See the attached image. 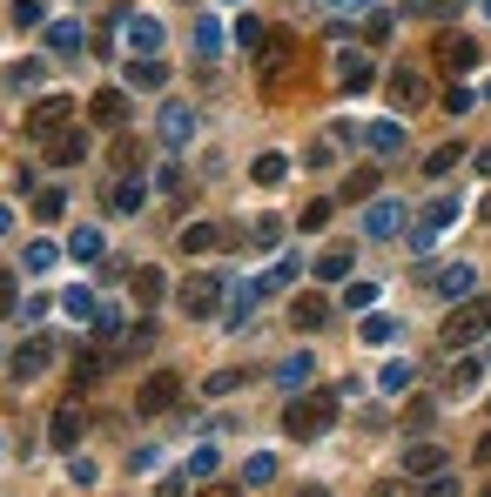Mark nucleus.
I'll list each match as a JSON object with an SVG mask.
<instances>
[{"instance_id":"obj_15","label":"nucleus","mask_w":491,"mask_h":497,"mask_svg":"<svg viewBox=\"0 0 491 497\" xmlns=\"http://www.w3.org/2000/svg\"><path fill=\"white\" fill-rule=\"evenodd\" d=\"M175 249H182V256H209V249H222V228H215V222H182Z\"/></svg>"},{"instance_id":"obj_17","label":"nucleus","mask_w":491,"mask_h":497,"mask_svg":"<svg viewBox=\"0 0 491 497\" xmlns=\"http://www.w3.org/2000/svg\"><path fill=\"white\" fill-rule=\"evenodd\" d=\"M47 162H54V168H75V162H88V135H81V128L54 135V141H47Z\"/></svg>"},{"instance_id":"obj_56","label":"nucleus","mask_w":491,"mask_h":497,"mask_svg":"<svg viewBox=\"0 0 491 497\" xmlns=\"http://www.w3.org/2000/svg\"><path fill=\"white\" fill-rule=\"evenodd\" d=\"M478 168H485V175H491V148H478Z\"/></svg>"},{"instance_id":"obj_10","label":"nucleus","mask_w":491,"mask_h":497,"mask_svg":"<svg viewBox=\"0 0 491 497\" xmlns=\"http://www.w3.org/2000/svg\"><path fill=\"white\" fill-rule=\"evenodd\" d=\"M122 34H128V47H135V54H162V41H169L155 14H122Z\"/></svg>"},{"instance_id":"obj_52","label":"nucleus","mask_w":491,"mask_h":497,"mask_svg":"<svg viewBox=\"0 0 491 497\" xmlns=\"http://www.w3.org/2000/svg\"><path fill=\"white\" fill-rule=\"evenodd\" d=\"M424 497H458V477H438V484H424Z\"/></svg>"},{"instance_id":"obj_1","label":"nucleus","mask_w":491,"mask_h":497,"mask_svg":"<svg viewBox=\"0 0 491 497\" xmlns=\"http://www.w3.org/2000/svg\"><path fill=\"white\" fill-rule=\"evenodd\" d=\"M337 404H343V390H323V397H290V410H283V430H290L296 444L323 437V430H330V417H337Z\"/></svg>"},{"instance_id":"obj_49","label":"nucleus","mask_w":491,"mask_h":497,"mask_svg":"<svg viewBox=\"0 0 491 497\" xmlns=\"http://www.w3.org/2000/svg\"><path fill=\"white\" fill-rule=\"evenodd\" d=\"M370 188H377V175H350V181H343V196H350V202H370Z\"/></svg>"},{"instance_id":"obj_47","label":"nucleus","mask_w":491,"mask_h":497,"mask_svg":"<svg viewBox=\"0 0 491 497\" xmlns=\"http://www.w3.org/2000/svg\"><path fill=\"white\" fill-rule=\"evenodd\" d=\"M370 302H377V289H370V283H350V289H343V309H370Z\"/></svg>"},{"instance_id":"obj_7","label":"nucleus","mask_w":491,"mask_h":497,"mask_svg":"<svg viewBox=\"0 0 491 497\" xmlns=\"http://www.w3.org/2000/svg\"><path fill=\"white\" fill-rule=\"evenodd\" d=\"M47 363H54V336H28L7 357V370H14V383H34V377H47Z\"/></svg>"},{"instance_id":"obj_28","label":"nucleus","mask_w":491,"mask_h":497,"mask_svg":"<svg viewBox=\"0 0 491 497\" xmlns=\"http://www.w3.org/2000/svg\"><path fill=\"white\" fill-rule=\"evenodd\" d=\"M417 383V370H411V357H398V363H384V377H377V390H390V397H404Z\"/></svg>"},{"instance_id":"obj_37","label":"nucleus","mask_w":491,"mask_h":497,"mask_svg":"<svg viewBox=\"0 0 491 497\" xmlns=\"http://www.w3.org/2000/svg\"><path fill=\"white\" fill-rule=\"evenodd\" d=\"M478 101H485V94H478V88H464V81H458V88H451V94H445L438 108H445V115H471Z\"/></svg>"},{"instance_id":"obj_57","label":"nucleus","mask_w":491,"mask_h":497,"mask_svg":"<svg viewBox=\"0 0 491 497\" xmlns=\"http://www.w3.org/2000/svg\"><path fill=\"white\" fill-rule=\"evenodd\" d=\"M7 228H14V215H7V209H0V236H7Z\"/></svg>"},{"instance_id":"obj_33","label":"nucleus","mask_w":491,"mask_h":497,"mask_svg":"<svg viewBox=\"0 0 491 497\" xmlns=\"http://www.w3.org/2000/svg\"><path fill=\"white\" fill-rule=\"evenodd\" d=\"M337 75H343V88L357 94V88H370V60H364V54H343V60H337Z\"/></svg>"},{"instance_id":"obj_36","label":"nucleus","mask_w":491,"mask_h":497,"mask_svg":"<svg viewBox=\"0 0 491 497\" xmlns=\"http://www.w3.org/2000/svg\"><path fill=\"white\" fill-rule=\"evenodd\" d=\"M290 283H296V256H283V262H277L270 276H262L256 289H262V296H277V289H290Z\"/></svg>"},{"instance_id":"obj_51","label":"nucleus","mask_w":491,"mask_h":497,"mask_svg":"<svg viewBox=\"0 0 491 497\" xmlns=\"http://www.w3.org/2000/svg\"><path fill=\"white\" fill-rule=\"evenodd\" d=\"M370 497H404V470H398V477H377V484H370Z\"/></svg>"},{"instance_id":"obj_44","label":"nucleus","mask_w":491,"mask_h":497,"mask_svg":"<svg viewBox=\"0 0 491 497\" xmlns=\"http://www.w3.org/2000/svg\"><path fill=\"white\" fill-rule=\"evenodd\" d=\"M182 477H215V451H209V444H202V451H189Z\"/></svg>"},{"instance_id":"obj_58","label":"nucleus","mask_w":491,"mask_h":497,"mask_svg":"<svg viewBox=\"0 0 491 497\" xmlns=\"http://www.w3.org/2000/svg\"><path fill=\"white\" fill-rule=\"evenodd\" d=\"M485 101H491V81H485Z\"/></svg>"},{"instance_id":"obj_12","label":"nucleus","mask_w":491,"mask_h":497,"mask_svg":"<svg viewBox=\"0 0 491 497\" xmlns=\"http://www.w3.org/2000/svg\"><path fill=\"white\" fill-rule=\"evenodd\" d=\"M141 202H149V181H141V168H128V175L108 188V209L115 215H141Z\"/></svg>"},{"instance_id":"obj_31","label":"nucleus","mask_w":491,"mask_h":497,"mask_svg":"<svg viewBox=\"0 0 491 497\" xmlns=\"http://www.w3.org/2000/svg\"><path fill=\"white\" fill-rule=\"evenodd\" d=\"M350 276V249H330V256H317V283H343Z\"/></svg>"},{"instance_id":"obj_23","label":"nucleus","mask_w":491,"mask_h":497,"mask_svg":"<svg viewBox=\"0 0 491 497\" xmlns=\"http://www.w3.org/2000/svg\"><path fill=\"white\" fill-rule=\"evenodd\" d=\"M68 256H75V262H101V256H108V242H101V228H88V222H81L75 236H68Z\"/></svg>"},{"instance_id":"obj_19","label":"nucleus","mask_w":491,"mask_h":497,"mask_svg":"<svg viewBox=\"0 0 491 497\" xmlns=\"http://www.w3.org/2000/svg\"><path fill=\"white\" fill-rule=\"evenodd\" d=\"M88 108H94V121H101V128H122V121H128V94H122V88L88 94Z\"/></svg>"},{"instance_id":"obj_59","label":"nucleus","mask_w":491,"mask_h":497,"mask_svg":"<svg viewBox=\"0 0 491 497\" xmlns=\"http://www.w3.org/2000/svg\"><path fill=\"white\" fill-rule=\"evenodd\" d=\"M229 7H243V0H229Z\"/></svg>"},{"instance_id":"obj_41","label":"nucleus","mask_w":491,"mask_h":497,"mask_svg":"<svg viewBox=\"0 0 491 497\" xmlns=\"http://www.w3.org/2000/svg\"><path fill=\"white\" fill-rule=\"evenodd\" d=\"M61 209H68V196H61V188H41V196H34V215H41V222H54Z\"/></svg>"},{"instance_id":"obj_34","label":"nucleus","mask_w":491,"mask_h":497,"mask_svg":"<svg viewBox=\"0 0 491 497\" xmlns=\"http://www.w3.org/2000/svg\"><path fill=\"white\" fill-rule=\"evenodd\" d=\"M445 390H451V397H471V390H478V363H471V357H458V370L445 377Z\"/></svg>"},{"instance_id":"obj_38","label":"nucleus","mask_w":491,"mask_h":497,"mask_svg":"<svg viewBox=\"0 0 491 497\" xmlns=\"http://www.w3.org/2000/svg\"><path fill=\"white\" fill-rule=\"evenodd\" d=\"M270 477H277V457H270V451H256V457L243 464V484H270Z\"/></svg>"},{"instance_id":"obj_8","label":"nucleus","mask_w":491,"mask_h":497,"mask_svg":"<svg viewBox=\"0 0 491 497\" xmlns=\"http://www.w3.org/2000/svg\"><path fill=\"white\" fill-rule=\"evenodd\" d=\"M81 430H88V410H81V404H61V410H54V423H47V444H54V451H75Z\"/></svg>"},{"instance_id":"obj_22","label":"nucleus","mask_w":491,"mask_h":497,"mask_svg":"<svg viewBox=\"0 0 491 497\" xmlns=\"http://www.w3.org/2000/svg\"><path fill=\"white\" fill-rule=\"evenodd\" d=\"M162 81H169V68H162V60H155V54H141V60H128V88H141V94H155V88H162Z\"/></svg>"},{"instance_id":"obj_60","label":"nucleus","mask_w":491,"mask_h":497,"mask_svg":"<svg viewBox=\"0 0 491 497\" xmlns=\"http://www.w3.org/2000/svg\"><path fill=\"white\" fill-rule=\"evenodd\" d=\"M485 14H491V0H485Z\"/></svg>"},{"instance_id":"obj_3","label":"nucleus","mask_w":491,"mask_h":497,"mask_svg":"<svg viewBox=\"0 0 491 497\" xmlns=\"http://www.w3.org/2000/svg\"><path fill=\"white\" fill-rule=\"evenodd\" d=\"M175 404H182V377H175V370H149L141 390H135V417H162V410H175Z\"/></svg>"},{"instance_id":"obj_62","label":"nucleus","mask_w":491,"mask_h":497,"mask_svg":"<svg viewBox=\"0 0 491 497\" xmlns=\"http://www.w3.org/2000/svg\"><path fill=\"white\" fill-rule=\"evenodd\" d=\"M485 497H491V484H485Z\"/></svg>"},{"instance_id":"obj_42","label":"nucleus","mask_w":491,"mask_h":497,"mask_svg":"<svg viewBox=\"0 0 491 497\" xmlns=\"http://www.w3.org/2000/svg\"><path fill=\"white\" fill-rule=\"evenodd\" d=\"M330 215H337V202H310V209L296 215V228H330Z\"/></svg>"},{"instance_id":"obj_13","label":"nucleus","mask_w":491,"mask_h":497,"mask_svg":"<svg viewBox=\"0 0 491 497\" xmlns=\"http://www.w3.org/2000/svg\"><path fill=\"white\" fill-rule=\"evenodd\" d=\"M189 135H196V108L162 101V141H169V148H189Z\"/></svg>"},{"instance_id":"obj_29","label":"nucleus","mask_w":491,"mask_h":497,"mask_svg":"<svg viewBox=\"0 0 491 497\" xmlns=\"http://www.w3.org/2000/svg\"><path fill=\"white\" fill-rule=\"evenodd\" d=\"M61 309H68L75 323H94V317H101V302H94V289H68V296H61Z\"/></svg>"},{"instance_id":"obj_54","label":"nucleus","mask_w":491,"mask_h":497,"mask_svg":"<svg viewBox=\"0 0 491 497\" xmlns=\"http://www.w3.org/2000/svg\"><path fill=\"white\" fill-rule=\"evenodd\" d=\"M196 497H243V484H209V491H196Z\"/></svg>"},{"instance_id":"obj_4","label":"nucleus","mask_w":491,"mask_h":497,"mask_svg":"<svg viewBox=\"0 0 491 497\" xmlns=\"http://www.w3.org/2000/svg\"><path fill=\"white\" fill-rule=\"evenodd\" d=\"M491 330V296H471L458 309V317L445 323V349H464V343H478V336Z\"/></svg>"},{"instance_id":"obj_30","label":"nucleus","mask_w":491,"mask_h":497,"mask_svg":"<svg viewBox=\"0 0 491 497\" xmlns=\"http://www.w3.org/2000/svg\"><path fill=\"white\" fill-rule=\"evenodd\" d=\"M458 155H464L458 141H445V148H431V155H424V175H431V181H445L451 168H458Z\"/></svg>"},{"instance_id":"obj_14","label":"nucleus","mask_w":491,"mask_h":497,"mask_svg":"<svg viewBox=\"0 0 491 497\" xmlns=\"http://www.w3.org/2000/svg\"><path fill=\"white\" fill-rule=\"evenodd\" d=\"M438 68H445V75H471V68H478V47L464 41V34H445V41H438Z\"/></svg>"},{"instance_id":"obj_40","label":"nucleus","mask_w":491,"mask_h":497,"mask_svg":"<svg viewBox=\"0 0 491 497\" xmlns=\"http://www.w3.org/2000/svg\"><path fill=\"white\" fill-rule=\"evenodd\" d=\"M7 88H41V60H14L7 68Z\"/></svg>"},{"instance_id":"obj_24","label":"nucleus","mask_w":491,"mask_h":497,"mask_svg":"<svg viewBox=\"0 0 491 497\" xmlns=\"http://www.w3.org/2000/svg\"><path fill=\"white\" fill-rule=\"evenodd\" d=\"M431 470H445V451L438 444H411L404 451V477H431Z\"/></svg>"},{"instance_id":"obj_53","label":"nucleus","mask_w":491,"mask_h":497,"mask_svg":"<svg viewBox=\"0 0 491 497\" xmlns=\"http://www.w3.org/2000/svg\"><path fill=\"white\" fill-rule=\"evenodd\" d=\"M330 14H370V0H330Z\"/></svg>"},{"instance_id":"obj_27","label":"nucleus","mask_w":491,"mask_h":497,"mask_svg":"<svg viewBox=\"0 0 491 497\" xmlns=\"http://www.w3.org/2000/svg\"><path fill=\"white\" fill-rule=\"evenodd\" d=\"M249 175H256L262 188H283V181H290V162H283V155L270 148V155H256V168H249Z\"/></svg>"},{"instance_id":"obj_39","label":"nucleus","mask_w":491,"mask_h":497,"mask_svg":"<svg viewBox=\"0 0 491 497\" xmlns=\"http://www.w3.org/2000/svg\"><path fill=\"white\" fill-rule=\"evenodd\" d=\"M236 47H243V54H262V20H236Z\"/></svg>"},{"instance_id":"obj_26","label":"nucleus","mask_w":491,"mask_h":497,"mask_svg":"<svg viewBox=\"0 0 491 497\" xmlns=\"http://www.w3.org/2000/svg\"><path fill=\"white\" fill-rule=\"evenodd\" d=\"M364 141H370L377 155H398V148H404V121H370Z\"/></svg>"},{"instance_id":"obj_35","label":"nucleus","mask_w":491,"mask_h":497,"mask_svg":"<svg viewBox=\"0 0 491 497\" xmlns=\"http://www.w3.org/2000/svg\"><path fill=\"white\" fill-rule=\"evenodd\" d=\"M54 262H61V249H54V242H28V276H47Z\"/></svg>"},{"instance_id":"obj_2","label":"nucleus","mask_w":491,"mask_h":497,"mask_svg":"<svg viewBox=\"0 0 491 497\" xmlns=\"http://www.w3.org/2000/svg\"><path fill=\"white\" fill-rule=\"evenodd\" d=\"M68 128H75V101H68V94H41V101L28 108V141H54V135H68Z\"/></svg>"},{"instance_id":"obj_48","label":"nucleus","mask_w":491,"mask_h":497,"mask_svg":"<svg viewBox=\"0 0 491 497\" xmlns=\"http://www.w3.org/2000/svg\"><path fill=\"white\" fill-rule=\"evenodd\" d=\"M0 317H14V269L0 262Z\"/></svg>"},{"instance_id":"obj_16","label":"nucleus","mask_w":491,"mask_h":497,"mask_svg":"<svg viewBox=\"0 0 491 497\" xmlns=\"http://www.w3.org/2000/svg\"><path fill=\"white\" fill-rule=\"evenodd\" d=\"M47 47H54V54H81V47H88V28H81L75 14H68V20H47Z\"/></svg>"},{"instance_id":"obj_43","label":"nucleus","mask_w":491,"mask_h":497,"mask_svg":"<svg viewBox=\"0 0 491 497\" xmlns=\"http://www.w3.org/2000/svg\"><path fill=\"white\" fill-rule=\"evenodd\" d=\"M196 54H222V28L215 20H196Z\"/></svg>"},{"instance_id":"obj_9","label":"nucleus","mask_w":491,"mask_h":497,"mask_svg":"<svg viewBox=\"0 0 491 497\" xmlns=\"http://www.w3.org/2000/svg\"><path fill=\"white\" fill-rule=\"evenodd\" d=\"M390 108H398V115L424 108V68H390Z\"/></svg>"},{"instance_id":"obj_21","label":"nucleus","mask_w":491,"mask_h":497,"mask_svg":"<svg viewBox=\"0 0 491 497\" xmlns=\"http://www.w3.org/2000/svg\"><path fill=\"white\" fill-rule=\"evenodd\" d=\"M424 276H431V283H438V289H445V296H471V289H478L471 262H451V269H424Z\"/></svg>"},{"instance_id":"obj_5","label":"nucleus","mask_w":491,"mask_h":497,"mask_svg":"<svg viewBox=\"0 0 491 497\" xmlns=\"http://www.w3.org/2000/svg\"><path fill=\"white\" fill-rule=\"evenodd\" d=\"M256 60H262V94H283V81H290V68H296V41L290 34H270Z\"/></svg>"},{"instance_id":"obj_50","label":"nucleus","mask_w":491,"mask_h":497,"mask_svg":"<svg viewBox=\"0 0 491 497\" xmlns=\"http://www.w3.org/2000/svg\"><path fill=\"white\" fill-rule=\"evenodd\" d=\"M68 484H81V491L94 484V464H88V457H68Z\"/></svg>"},{"instance_id":"obj_46","label":"nucleus","mask_w":491,"mask_h":497,"mask_svg":"<svg viewBox=\"0 0 491 497\" xmlns=\"http://www.w3.org/2000/svg\"><path fill=\"white\" fill-rule=\"evenodd\" d=\"M14 20H20V28H41L47 7H41V0H14Z\"/></svg>"},{"instance_id":"obj_45","label":"nucleus","mask_w":491,"mask_h":497,"mask_svg":"<svg viewBox=\"0 0 491 497\" xmlns=\"http://www.w3.org/2000/svg\"><path fill=\"white\" fill-rule=\"evenodd\" d=\"M277 242H283V215H262L256 222V249H277Z\"/></svg>"},{"instance_id":"obj_32","label":"nucleus","mask_w":491,"mask_h":497,"mask_svg":"<svg viewBox=\"0 0 491 497\" xmlns=\"http://www.w3.org/2000/svg\"><path fill=\"white\" fill-rule=\"evenodd\" d=\"M364 343H398V317H384V309H377V317H364Z\"/></svg>"},{"instance_id":"obj_6","label":"nucleus","mask_w":491,"mask_h":497,"mask_svg":"<svg viewBox=\"0 0 491 497\" xmlns=\"http://www.w3.org/2000/svg\"><path fill=\"white\" fill-rule=\"evenodd\" d=\"M215 302H222V276H189L175 289V309L182 317H215Z\"/></svg>"},{"instance_id":"obj_61","label":"nucleus","mask_w":491,"mask_h":497,"mask_svg":"<svg viewBox=\"0 0 491 497\" xmlns=\"http://www.w3.org/2000/svg\"><path fill=\"white\" fill-rule=\"evenodd\" d=\"M485 215H491V202H485Z\"/></svg>"},{"instance_id":"obj_18","label":"nucleus","mask_w":491,"mask_h":497,"mask_svg":"<svg viewBox=\"0 0 491 497\" xmlns=\"http://www.w3.org/2000/svg\"><path fill=\"white\" fill-rule=\"evenodd\" d=\"M290 323L296 330H323V323H330V302H323L317 289H303V296L290 302Z\"/></svg>"},{"instance_id":"obj_55","label":"nucleus","mask_w":491,"mask_h":497,"mask_svg":"<svg viewBox=\"0 0 491 497\" xmlns=\"http://www.w3.org/2000/svg\"><path fill=\"white\" fill-rule=\"evenodd\" d=\"M478 464H491V430H485V437H478Z\"/></svg>"},{"instance_id":"obj_11","label":"nucleus","mask_w":491,"mask_h":497,"mask_svg":"<svg viewBox=\"0 0 491 497\" xmlns=\"http://www.w3.org/2000/svg\"><path fill=\"white\" fill-rule=\"evenodd\" d=\"M398 228H404V202H390V196H377V202H370V209H364V236H377V242H390V236H398Z\"/></svg>"},{"instance_id":"obj_25","label":"nucleus","mask_w":491,"mask_h":497,"mask_svg":"<svg viewBox=\"0 0 491 497\" xmlns=\"http://www.w3.org/2000/svg\"><path fill=\"white\" fill-rule=\"evenodd\" d=\"M162 289H169V283H162V269H155V262H141V269H135V309H155V302H162Z\"/></svg>"},{"instance_id":"obj_20","label":"nucleus","mask_w":491,"mask_h":497,"mask_svg":"<svg viewBox=\"0 0 491 497\" xmlns=\"http://www.w3.org/2000/svg\"><path fill=\"white\" fill-rule=\"evenodd\" d=\"M310 377H317V357H290V363H277L283 397H303V390H310Z\"/></svg>"}]
</instances>
